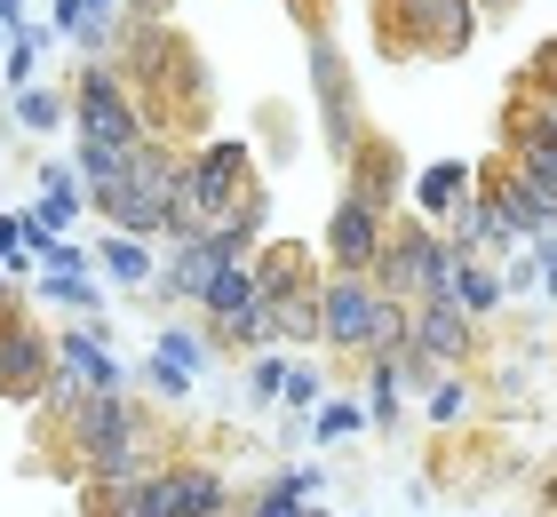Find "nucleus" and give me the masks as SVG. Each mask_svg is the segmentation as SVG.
<instances>
[{
	"mask_svg": "<svg viewBox=\"0 0 557 517\" xmlns=\"http://www.w3.org/2000/svg\"><path fill=\"white\" fill-rule=\"evenodd\" d=\"M247 199H256V160H247V144H232V136L199 144L184 160V199H175V216H168V239H199V231L232 223Z\"/></svg>",
	"mask_w": 557,
	"mask_h": 517,
	"instance_id": "1",
	"label": "nucleus"
},
{
	"mask_svg": "<svg viewBox=\"0 0 557 517\" xmlns=\"http://www.w3.org/2000/svg\"><path fill=\"white\" fill-rule=\"evenodd\" d=\"M72 454L88 461V478H144L151 470V454H144V414L128 391H88V398H72Z\"/></svg>",
	"mask_w": 557,
	"mask_h": 517,
	"instance_id": "2",
	"label": "nucleus"
},
{
	"mask_svg": "<svg viewBox=\"0 0 557 517\" xmlns=\"http://www.w3.org/2000/svg\"><path fill=\"white\" fill-rule=\"evenodd\" d=\"M454 263H462V247H454V239H438L430 223H398L367 279L391 303H438V295H454Z\"/></svg>",
	"mask_w": 557,
	"mask_h": 517,
	"instance_id": "3",
	"label": "nucleus"
},
{
	"mask_svg": "<svg viewBox=\"0 0 557 517\" xmlns=\"http://www.w3.org/2000/svg\"><path fill=\"white\" fill-rule=\"evenodd\" d=\"M72 112H81V136H104V144H128V151L160 136L151 112H144V96L128 88V72H120V64H81Z\"/></svg>",
	"mask_w": 557,
	"mask_h": 517,
	"instance_id": "4",
	"label": "nucleus"
},
{
	"mask_svg": "<svg viewBox=\"0 0 557 517\" xmlns=\"http://www.w3.org/2000/svg\"><path fill=\"white\" fill-rule=\"evenodd\" d=\"M383 287H374L367 271H335L319 279V343L335 350H374V327H383Z\"/></svg>",
	"mask_w": 557,
	"mask_h": 517,
	"instance_id": "5",
	"label": "nucleus"
},
{
	"mask_svg": "<svg viewBox=\"0 0 557 517\" xmlns=\"http://www.w3.org/2000/svg\"><path fill=\"white\" fill-rule=\"evenodd\" d=\"M311 96H319V127H326V144H335V160L350 144L367 136V112H359V81H350V64H343V48L311 24Z\"/></svg>",
	"mask_w": 557,
	"mask_h": 517,
	"instance_id": "6",
	"label": "nucleus"
},
{
	"mask_svg": "<svg viewBox=\"0 0 557 517\" xmlns=\"http://www.w3.org/2000/svg\"><path fill=\"white\" fill-rule=\"evenodd\" d=\"M48 374H57V343H40L24 319H9L0 327V398L33 406V398H48Z\"/></svg>",
	"mask_w": 557,
	"mask_h": 517,
	"instance_id": "7",
	"label": "nucleus"
},
{
	"mask_svg": "<svg viewBox=\"0 0 557 517\" xmlns=\"http://www.w3.org/2000/svg\"><path fill=\"white\" fill-rule=\"evenodd\" d=\"M383 207H367V199H335V216H326V263L335 271H374V255H383Z\"/></svg>",
	"mask_w": 557,
	"mask_h": 517,
	"instance_id": "8",
	"label": "nucleus"
},
{
	"mask_svg": "<svg viewBox=\"0 0 557 517\" xmlns=\"http://www.w3.org/2000/svg\"><path fill=\"white\" fill-rule=\"evenodd\" d=\"M478 184H486V192L502 199V216L518 223V239H525V231H534V239H542V231H557V192H549V184H534V175H525L518 160L486 168V175H478Z\"/></svg>",
	"mask_w": 557,
	"mask_h": 517,
	"instance_id": "9",
	"label": "nucleus"
},
{
	"mask_svg": "<svg viewBox=\"0 0 557 517\" xmlns=\"http://www.w3.org/2000/svg\"><path fill=\"white\" fill-rule=\"evenodd\" d=\"M88 391H120V367L104 343H88V334H64L57 343V374H48V398H88Z\"/></svg>",
	"mask_w": 557,
	"mask_h": 517,
	"instance_id": "10",
	"label": "nucleus"
},
{
	"mask_svg": "<svg viewBox=\"0 0 557 517\" xmlns=\"http://www.w3.org/2000/svg\"><path fill=\"white\" fill-rule=\"evenodd\" d=\"M510 160L557 192V96H542L534 112H510Z\"/></svg>",
	"mask_w": 557,
	"mask_h": 517,
	"instance_id": "11",
	"label": "nucleus"
},
{
	"mask_svg": "<svg viewBox=\"0 0 557 517\" xmlns=\"http://www.w3.org/2000/svg\"><path fill=\"white\" fill-rule=\"evenodd\" d=\"M470 334H478V319L454 295H438V303H414V350H430L438 367H454V358H470Z\"/></svg>",
	"mask_w": 557,
	"mask_h": 517,
	"instance_id": "12",
	"label": "nucleus"
},
{
	"mask_svg": "<svg viewBox=\"0 0 557 517\" xmlns=\"http://www.w3.org/2000/svg\"><path fill=\"white\" fill-rule=\"evenodd\" d=\"M454 231H446V239L454 247H462V255H486V247H510L518 239V223L510 216H502V199L486 192V184H470V199L462 207H454V216H446Z\"/></svg>",
	"mask_w": 557,
	"mask_h": 517,
	"instance_id": "13",
	"label": "nucleus"
},
{
	"mask_svg": "<svg viewBox=\"0 0 557 517\" xmlns=\"http://www.w3.org/2000/svg\"><path fill=\"white\" fill-rule=\"evenodd\" d=\"M343 184H350V199H367V207H391V192L407 184L398 175V151L383 144V136H359L343 151Z\"/></svg>",
	"mask_w": 557,
	"mask_h": 517,
	"instance_id": "14",
	"label": "nucleus"
},
{
	"mask_svg": "<svg viewBox=\"0 0 557 517\" xmlns=\"http://www.w3.org/2000/svg\"><path fill=\"white\" fill-rule=\"evenodd\" d=\"M88 199H96V216H104L112 231H136V239H151V231H168V207L151 199V192L136 184V175H120V184H96Z\"/></svg>",
	"mask_w": 557,
	"mask_h": 517,
	"instance_id": "15",
	"label": "nucleus"
},
{
	"mask_svg": "<svg viewBox=\"0 0 557 517\" xmlns=\"http://www.w3.org/2000/svg\"><path fill=\"white\" fill-rule=\"evenodd\" d=\"M470 33H478V0H422V16L407 24V40L438 48V57H462Z\"/></svg>",
	"mask_w": 557,
	"mask_h": 517,
	"instance_id": "16",
	"label": "nucleus"
},
{
	"mask_svg": "<svg viewBox=\"0 0 557 517\" xmlns=\"http://www.w3.org/2000/svg\"><path fill=\"white\" fill-rule=\"evenodd\" d=\"M223 263H232V255H215L208 231H199V239H175V263H168L160 287H168V295H184V303H199V295H208V279H215Z\"/></svg>",
	"mask_w": 557,
	"mask_h": 517,
	"instance_id": "17",
	"label": "nucleus"
},
{
	"mask_svg": "<svg viewBox=\"0 0 557 517\" xmlns=\"http://www.w3.org/2000/svg\"><path fill=\"white\" fill-rule=\"evenodd\" d=\"M256 303V255H239V263H223L215 279H208V295H199V310H208L215 327H232L239 310Z\"/></svg>",
	"mask_w": 557,
	"mask_h": 517,
	"instance_id": "18",
	"label": "nucleus"
},
{
	"mask_svg": "<svg viewBox=\"0 0 557 517\" xmlns=\"http://www.w3.org/2000/svg\"><path fill=\"white\" fill-rule=\"evenodd\" d=\"M470 184H478V175H470L462 160H430V168L414 175V207H422V216H454V207L470 199Z\"/></svg>",
	"mask_w": 557,
	"mask_h": 517,
	"instance_id": "19",
	"label": "nucleus"
},
{
	"mask_svg": "<svg viewBox=\"0 0 557 517\" xmlns=\"http://www.w3.org/2000/svg\"><path fill=\"white\" fill-rule=\"evenodd\" d=\"M136 151H144V144H136ZM136 151H128V144H104V136H81V144H72V175H81V192H96V184H120Z\"/></svg>",
	"mask_w": 557,
	"mask_h": 517,
	"instance_id": "20",
	"label": "nucleus"
},
{
	"mask_svg": "<svg viewBox=\"0 0 557 517\" xmlns=\"http://www.w3.org/2000/svg\"><path fill=\"white\" fill-rule=\"evenodd\" d=\"M184 470V517H232V485H223V470H199V461H175Z\"/></svg>",
	"mask_w": 557,
	"mask_h": 517,
	"instance_id": "21",
	"label": "nucleus"
},
{
	"mask_svg": "<svg viewBox=\"0 0 557 517\" xmlns=\"http://www.w3.org/2000/svg\"><path fill=\"white\" fill-rule=\"evenodd\" d=\"M96 255H104V271L120 279V287H151V247L136 239V231H104Z\"/></svg>",
	"mask_w": 557,
	"mask_h": 517,
	"instance_id": "22",
	"label": "nucleus"
},
{
	"mask_svg": "<svg viewBox=\"0 0 557 517\" xmlns=\"http://www.w3.org/2000/svg\"><path fill=\"white\" fill-rule=\"evenodd\" d=\"M302 494H319V470H278L247 509H256V517H302Z\"/></svg>",
	"mask_w": 557,
	"mask_h": 517,
	"instance_id": "23",
	"label": "nucleus"
},
{
	"mask_svg": "<svg viewBox=\"0 0 557 517\" xmlns=\"http://www.w3.org/2000/svg\"><path fill=\"white\" fill-rule=\"evenodd\" d=\"M454 303H462L470 319H486V310L502 303V279H494V271H478V255H462V263H454Z\"/></svg>",
	"mask_w": 557,
	"mask_h": 517,
	"instance_id": "24",
	"label": "nucleus"
},
{
	"mask_svg": "<svg viewBox=\"0 0 557 517\" xmlns=\"http://www.w3.org/2000/svg\"><path fill=\"white\" fill-rule=\"evenodd\" d=\"M40 295H48V303H72V310H88V319L104 310V295H96V279H88V271H40Z\"/></svg>",
	"mask_w": 557,
	"mask_h": 517,
	"instance_id": "25",
	"label": "nucleus"
},
{
	"mask_svg": "<svg viewBox=\"0 0 557 517\" xmlns=\"http://www.w3.org/2000/svg\"><path fill=\"white\" fill-rule=\"evenodd\" d=\"M0 72H9V88H33V72H40V33H33V24H16V33H9Z\"/></svg>",
	"mask_w": 557,
	"mask_h": 517,
	"instance_id": "26",
	"label": "nucleus"
},
{
	"mask_svg": "<svg viewBox=\"0 0 557 517\" xmlns=\"http://www.w3.org/2000/svg\"><path fill=\"white\" fill-rule=\"evenodd\" d=\"M367 430V406H350V398H319V446H343V438H359Z\"/></svg>",
	"mask_w": 557,
	"mask_h": 517,
	"instance_id": "27",
	"label": "nucleus"
},
{
	"mask_svg": "<svg viewBox=\"0 0 557 517\" xmlns=\"http://www.w3.org/2000/svg\"><path fill=\"white\" fill-rule=\"evenodd\" d=\"M367 422H374V430L398 422V374L383 367V358H374V382H367Z\"/></svg>",
	"mask_w": 557,
	"mask_h": 517,
	"instance_id": "28",
	"label": "nucleus"
},
{
	"mask_svg": "<svg viewBox=\"0 0 557 517\" xmlns=\"http://www.w3.org/2000/svg\"><path fill=\"white\" fill-rule=\"evenodd\" d=\"M16 120H24V127H33V136H48V127H57V120H64V103H57V96H48V88H16Z\"/></svg>",
	"mask_w": 557,
	"mask_h": 517,
	"instance_id": "29",
	"label": "nucleus"
},
{
	"mask_svg": "<svg viewBox=\"0 0 557 517\" xmlns=\"http://www.w3.org/2000/svg\"><path fill=\"white\" fill-rule=\"evenodd\" d=\"M160 358H175L184 374H199V358H208V343H199L191 327H168V334H160Z\"/></svg>",
	"mask_w": 557,
	"mask_h": 517,
	"instance_id": "30",
	"label": "nucleus"
},
{
	"mask_svg": "<svg viewBox=\"0 0 557 517\" xmlns=\"http://www.w3.org/2000/svg\"><path fill=\"white\" fill-rule=\"evenodd\" d=\"M247 391H256V398H278V391H287V358H278V350H263L256 367H247Z\"/></svg>",
	"mask_w": 557,
	"mask_h": 517,
	"instance_id": "31",
	"label": "nucleus"
},
{
	"mask_svg": "<svg viewBox=\"0 0 557 517\" xmlns=\"http://www.w3.org/2000/svg\"><path fill=\"white\" fill-rule=\"evenodd\" d=\"M278 398H287V406H311V414H319V398H326V382H319L311 367H287V391H278Z\"/></svg>",
	"mask_w": 557,
	"mask_h": 517,
	"instance_id": "32",
	"label": "nucleus"
},
{
	"mask_svg": "<svg viewBox=\"0 0 557 517\" xmlns=\"http://www.w3.org/2000/svg\"><path fill=\"white\" fill-rule=\"evenodd\" d=\"M144 374H151V391H160V398H184V391H191V374L175 367V358H151Z\"/></svg>",
	"mask_w": 557,
	"mask_h": 517,
	"instance_id": "33",
	"label": "nucleus"
},
{
	"mask_svg": "<svg viewBox=\"0 0 557 517\" xmlns=\"http://www.w3.org/2000/svg\"><path fill=\"white\" fill-rule=\"evenodd\" d=\"M462 406H470V391H462V382H438V391H430V422H454Z\"/></svg>",
	"mask_w": 557,
	"mask_h": 517,
	"instance_id": "34",
	"label": "nucleus"
},
{
	"mask_svg": "<svg viewBox=\"0 0 557 517\" xmlns=\"http://www.w3.org/2000/svg\"><path fill=\"white\" fill-rule=\"evenodd\" d=\"M534 81L557 96V40H542V48H534Z\"/></svg>",
	"mask_w": 557,
	"mask_h": 517,
	"instance_id": "35",
	"label": "nucleus"
},
{
	"mask_svg": "<svg viewBox=\"0 0 557 517\" xmlns=\"http://www.w3.org/2000/svg\"><path fill=\"white\" fill-rule=\"evenodd\" d=\"M534 263H542V287L557 295V231H542V255H534Z\"/></svg>",
	"mask_w": 557,
	"mask_h": 517,
	"instance_id": "36",
	"label": "nucleus"
},
{
	"mask_svg": "<svg viewBox=\"0 0 557 517\" xmlns=\"http://www.w3.org/2000/svg\"><path fill=\"white\" fill-rule=\"evenodd\" d=\"M398 16H407V24H414V16H422V0H383V33H391V24H398Z\"/></svg>",
	"mask_w": 557,
	"mask_h": 517,
	"instance_id": "37",
	"label": "nucleus"
},
{
	"mask_svg": "<svg viewBox=\"0 0 557 517\" xmlns=\"http://www.w3.org/2000/svg\"><path fill=\"white\" fill-rule=\"evenodd\" d=\"M542 494H549V509H557V478H549V485H542Z\"/></svg>",
	"mask_w": 557,
	"mask_h": 517,
	"instance_id": "38",
	"label": "nucleus"
},
{
	"mask_svg": "<svg viewBox=\"0 0 557 517\" xmlns=\"http://www.w3.org/2000/svg\"><path fill=\"white\" fill-rule=\"evenodd\" d=\"M478 9H502V0H478Z\"/></svg>",
	"mask_w": 557,
	"mask_h": 517,
	"instance_id": "39",
	"label": "nucleus"
},
{
	"mask_svg": "<svg viewBox=\"0 0 557 517\" xmlns=\"http://www.w3.org/2000/svg\"><path fill=\"white\" fill-rule=\"evenodd\" d=\"M302 517H326V509H302Z\"/></svg>",
	"mask_w": 557,
	"mask_h": 517,
	"instance_id": "40",
	"label": "nucleus"
},
{
	"mask_svg": "<svg viewBox=\"0 0 557 517\" xmlns=\"http://www.w3.org/2000/svg\"><path fill=\"white\" fill-rule=\"evenodd\" d=\"M232 517H256V509H232Z\"/></svg>",
	"mask_w": 557,
	"mask_h": 517,
	"instance_id": "41",
	"label": "nucleus"
},
{
	"mask_svg": "<svg viewBox=\"0 0 557 517\" xmlns=\"http://www.w3.org/2000/svg\"><path fill=\"white\" fill-rule=\"evenodd\" d=\"M0 40H9V24H0Z\"/></svg>",
	"mask_w": 557,
	"mask_h": 517,
	"instance_id": "42",
	"label": "nucleus"
}]
</instances>
